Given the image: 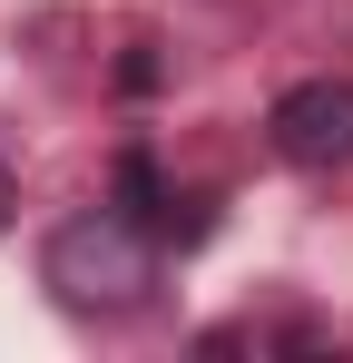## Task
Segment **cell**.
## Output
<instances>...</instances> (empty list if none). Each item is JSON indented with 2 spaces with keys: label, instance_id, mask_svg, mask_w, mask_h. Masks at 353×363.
Instances as JSON below:
<instances>
[{
  "label": "cell",
  "instance_id": "obj_1",
  "mask_svg": "<svg viewBox=\"0 0 353 363\" xmlns=\"http://www.w3.org/2000/svg\"><path fill=\"white\" fill-rule=\"evenodd\" d=\"M50 285L69 304H138L147 295V236L128 216H69L50 236Z\"/></svg>",
  "mask_w": 353,
  "mask_h": 363
},
{
  "label": "cell",
  "instance_id": "obj_2",
  "mask_svg": "<svg viewBox=\"0 0 353 363\" xmlns=\"http://www.w3.org/2000/svg\"><path fill=\"white\" fill-rule=\"evenodd\" d=\"M275 157L285 167H353V79H294L275 99Z\"/></svg>",
  "mask_w": 353,
  "mask_h": 363
},
{
  "label": "cell",
  "instance_id": "obj_3",
  "mask_svg": "<svg viewBox=\"0 0 353 363\" xmlns=\"http://www.w3.org/2000/svg\"><path fill=\"white\" fill-rule=\"evenodd\" d=\"M0 206H10V167H0Z\"/></svg>",
  "mask_w": 353,
  "mask_h": 363
}]
</instances>
